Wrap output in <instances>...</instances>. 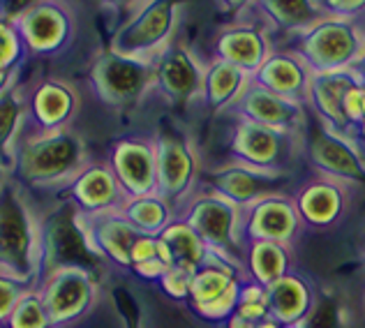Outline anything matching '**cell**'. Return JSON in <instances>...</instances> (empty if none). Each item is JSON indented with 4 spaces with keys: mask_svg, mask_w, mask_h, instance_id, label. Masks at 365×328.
<instances>
[{
    "mask_svg": "<svg viewBox=\"0 0 365 328\" xmlns=\"http://www.w3.org/2000/svg\"><path fill=\"white\" fill-rule=\"evenodd\" d=\"M91 160L88 141L79 130H24L14 150L12 178L24 188L63 192Z\"/></svg>",
    "mask_w": 365,
    "mask_h": 328,
    "instance_id": "1",
    "label": "cell"
},
{
    "mask_svg": "<svg viewBox=\"0 0 365 328\" xmlns=\"http://www.w3.org/2000/svg\"><path fill=\"white\" fill-rule=\"evenodd\" d=\"M42 264L40 210L14 178L0 190V273L37 287Z\"/></svg>",
    "mask_w": 365,
    "mask_h": 328,
    "instance_id": "2",
    "label": "cell"
},
{
    "mask_svg": "<svg viewBox=\"0 0 365 328\" xmlns=\"http://www.w3.org/2000/svg\"><path fill=\"white\" fill-rule=\"evenodd\" d=\"M277 46L299 53L312 74L354 70L365 51V19L324 14L317 24Z\"/></svg>",
    "mask_w": 365,
    "mask_h": 328,
    "instance_id": "3",
    "label": "cell"
},
{
    "mask_svg": "<svg viewBox=\"0 0 365 328\" xmlns=\"http://www.w3.org/2000/svg\"><path fill=\"white\" fill-rule=\"evenodd\" d=\"M185 0H143L116 24L109 37V49L120 56L155 61L178 37Z\"/></svg>",
    "mask_w": 365,
    "mask_h": 328,
    "instance_id": "4",
    "label": "cell"
},
{
    "mask_svg": "<svg viewBox=\"0 0 365 328\" xmlns=\"http://www.w3.org/2000/svg\"><path fill=\"white\" fill-rule=\"evenodd\" d=\"M9 19L21 35L28 61L58 58L72 49L81 26L74 0H31Z\"/></svg>",
    "mask_w": 365,
    "mask_h": 328,
    "instance_id": "5",
    "label": "cell"
},
{
    "mask_svg": "<svg viewBox=\"0 0 365 328\" xmlns=\"http://www.w3.org/2000/svg\"><path fill=\"white\" fill-rule=\"evenodd\" d=\"M303 137L305 134L280 132L262 123L232 116L227 134L229 160L289 178L296 164L303 162Z\"/></svg>",
    "mask_w": 365,
    "mask_h": 328,
    "instance_id": "6",
    "label": "cell"
},
{
    "mask_svg": "<svg viewBox=\"0 0 365 328\" xmlns=\"http://www.w3.org/2000/svg\"><path fill=\"white\" fill-rule=\"evenodd\" d=\"M86 81L107 109L130 111L146 102L153 93V63L120 56L107 46L91 58L86 67Z\"/></svg>",
    "mask_w": 365,
    "mask_h": 328,
    "instance_id": "7",
    "label": "cell"
},
{
    "mask_svg": "<svg viewBox=\"0 0 365 328\" xmlns=\"http://www.w3.org/2000/svg\"><path fill=\"white\" fill-rule=\"evenodd\" d=\"M40 236H42V264L40 280L58 268L81 266L98 271L104 266L102 259L93 255L81 227V213L70 199L58 197L44 210H40Z\"/></svg>",
    "mask_w": 365,
    "mask_h": 328,
    "instance_id": "8",
    "label": "cell"
},
{
    "mask_svg": "<svg viewBox=\"0 0 365 328\" xmlns=\"http://www.w3.org/2000/svg\"><path fill=\"white\" fill-rule=\"evenodd\" d=\"M180 220L199 234L210 252L243 266V208L215 195L206 188H199L176 213Z\"/></svg>",
    "mask_w": 365,
    "mask_h": 328,
    "instance_id": "9",
    "label": "cell"
},
{
    "mask_svg": "<svg viewBox=\"0 0 365 328\" xmlns=\"http://www.w3.org/2000/svg\"><path fill=\"white\" fill-rule=\"evenodd\" d=\"M158 158V195L178 208L201 188L204 164L195 139L174 125H165L155 134Z\"/></svg>",
    "mask_w": 365,
    "mask_h": 328,
    "instance_id": "10",
    "label": "cell"
},
{
    "mask_svg": "<svg viewBox=\"0 0 365 328\" xmlns=\"http://www.w3.org/2000/svg\"><path fill=\"white\" fill-rule=\"evenodd\" d=\"M245 280L247 275L241 264L210 252L206 264L192 275L187 307L201 322L225 326L236 312Z\"/></svg>",
    "mask_w": 365,
    "mask_h": 328,
    "instance_id": "11",
    "label": "cell"
},
{
    "mask_svg": "<svg viewBox=\"0 0 365 328\" xmlns=\"http://www.w3.org/2000/svg\"><path fill=\"white\" fill-rule=\"evenodd\" d=\"M37 289L53 328H72L98 307L102 298V277L91 268L70 266L44 275L37 282Z\"/></svg>",
    "mask_w": 365,
    "mask_h": 328,
    "instance_id": "12",
    "label": "cell"
},
{
    "mask_svg": "<svg viewBox=\"0 0 365 328\" xmlns=\"http://www.w3.org/2000/svg\"><path fill=\"white\" fill-rule=\"evenodd\" d=\"M303 162L312 173L347 183V185H365V150L347 134H338L310 113V123L303 137Z\"/></svg>",
    "mask_w": 365,
    "mask_h": 328,
    "instance_id": "13",
    "label": "cell"
},
{
    "mask_svg": "<svg viewBox=\"0 0 365 328\" xmlns=\"http://www.w3.org/2000/svg\"><path fill=\"white\" fill-rule=\"evenodd\" d=\"M206 61L178 35L153 61V93L171 107H192L201 102Z\"/></svg>",
    "mask_w": 365,
    "mask_h": 328,
    "instance_id": "14",
    "label": "cell"
},
{
    "mask_svg": "<svg viewBox=\"0 0 365 328\" xmlns=\"http://www.w3.org/2000/svg\"><path fill=\"white\" fill-rule=\"evenodd\" d=\"M26 130L53 132L74 128L81 113V93L76 83L58 74L35 76L24 83Z\"/></svg>",
    "mask_w": 365,
    "mask_h": 328,
    "instance_id": "15",
    "label": "cell"
},
{
    "mask_svg": "<svg viewBox=\"0 0 365 328\" xmlns=\"http://www.w3.org/2000/svg\"><path fill=\"white\" fill-rule=\"evenodd\" d=\"M354 185L312 173L292 192L294 206L305 229L326 231L347 217L354 199Z\"/></svg>",
    "mask_w": 365,
    "mask_h": 328,
    "instance_id": "16",
    "label": "cell"
},
{
    "mask_svg": "<svg viewBox=\"0 0 365 328\" xmlns=\"http://www.w3.org/2000/svg\"><path fill=\"white\" fill-rule=\"evenodd\" d=\"M107 162L128 199L158 192V158L153 134L137 132L113 139Z\"/></svg>",
    "mask_w": 365,
    "mask_h": 328,
    "instance_id": "17",
    "label": "cell"
},
{
    "mask_svg": "<svg viewBox=\"0 0 365 328\" xmlns=\"http://www.w3.org/2000/svg\"><path fill=\"white\" fill-rule=\"evenodd\" d=\"M287 176H277V173L259 171L255 167H247L236 160H227L217 167L204 169L201 176V188H206L215 195L225 197L238 208H250L264 197L273 195V192L284 190Z\"/></svg>",
    "mask_w": 365,
    "mask_h": 328,
    "instance_id": "18",
    "label": "cell"
},
{
    "mask_svg": "<svg viewBox=\"0 0 365 328\" xmlns=\"http://www.w3.org/2000/svg\"><path fill=\"white\" fill-rule=\"evenodd\" d=\"M275 46L273 33L255 16L229 21L213 35V58L241 67L252 76Z\"/></svg>",
    "mask_w": 365,
    "mask_h": 328,
    "instance_id": "19",
    "label": "cell"
},
{
    "mask_svg": "<svg viewBox=\"0 0 365 328\" xmlns=\"http://www.w3.org/2000/svg\"><path fill=\"white\" fill-rule=\"evenodd\" d=\"M303 229L305 227L294 206V199L284 190L273 192L243 210V240H271V243L294 247Z\"/></svg>",
    "mask_w": 365,
    "mask_h": 328,
    "instance_id": "20",
    "label": "cell"
},
{
    "mask_svg": "<svg viewBox=\"0 0 365 328\" xmlns=\"http://www.w3.org/2000/svg\"><path fill=\"white\" fill-rule=\"evenodd\" d=\"M227 116H238V118L262 123L266 128L289 134H305L307 123H310V109L305 104L266 91L255 79Z\"/></svg>",
    "mask_w": 365,
    "mask_h": 328,
    "instance_id": "21",
    "label": "cell"
},
{
    "mask_svg": "<svg viewBox=\"0 0 365 328\" xmlns=\"http://www.w3.org/2000/svg\"><path fill=\"white\" fill-rule=\"evenodd\" d=\"M81 227L93 255L104 264L130 273L132 245L141 234L134 229L120 210H107L98 215H81Z\"/></svg>",
    "mask_w": 365,
    "mask_h": 328,
    "instance_id": "22",
    "label": "cell"
},
{
    "mask_svg": "<svg viewBox=\"0 0 365 328\" xmlns=\"http://www.w3.org/2000/svg\"><path fill=\"white\" fill-rule=\"evenodd\" d=\"M58 195L70 199L72 206L81 215H98L107 213V210H118L123 201L128 199L107 160H91L79 171V176Z\"/></svg>",
    "mask_w": 365,
    "mask_h": 328,
    "instance_id": "23",
    "label": "cell"
},
{
    "mask_svg": "<svg viewBox=\"0 0 365 328\" xmlns=\"http://www.w3.org/2000/svg\"><path fill=\"white\" fill-rule=\"evenodd\" d=\"M359 81L363 79L354 70L312 74L307 109L329 130L351 137V128L347 121V95Z\"/></svg>",
    "mask_w": 365,
    "mask_h": 328,
    "instance_id": "24",
    "label": "cell"
},
{
    "mask_svg": "<svg viewBox=\"0 0 365 328\" xmlns=\"http://www.w3.org/2000/svg\"><path fill=\"white\" fill-rule=\"evenodd\" d=\"M252 79L259 86H264L266 91L282 95L287 100L301 102L307 107L310 86H312V70L299 53L287 49V46H275L273 53L255 72Z\"/></svg>",
    "mask_w": 365,
    "mask_h": 328,
    "instance_id": "25",
    "label": "cell"
},
{
    "mask_svg": "<svg viewBox=\"0 0 365 328\" xmlns=\"http://www.w3.org/2000/svg\"><path fill=\"white\" fill-rule=\"evenodd\" d=\"M273 33L275 44L303 33L324 16L319 0H255L252 14Z\"/></svg>",
    "mask_w": 365,
    "mask_h": 328,
    "instance_id": "26",
    "label": "cell"
},
{
    "mask_svg": "<svg viewBox=\"0 0 365 328\" xmlns=\"http://www.w3.org/2000/svg\"><path fill=\"white\" fill-rule=\"evenodd\" d=\"M252 83V74L241 70L232 63L210 58L206 63L204 91H201V107L213 116H227L234 109V104L241 100V95Z\"/></svg>",
    "mask_w": 365,
    "mask_h": 328,
    "instance_id": "27",
    "label": "cell"
},
{
    "mask_svg": "<svg viewBox=\"0 0 365 328\" xmlns=\"http://www.w3.org/2000/svg\"><path fill=\"white\" fill-rule=\"evenodd\" d=\"M317 292L314 282L307 275L292 271L277 282L268 287V298H271V317L287 328L301 326L310 310L314 307Z\"/></svg>",
    "mask_w": 365,
    "mask_h": 328,
    "instance_id": "28",
    "label": "cell"
},
{
    "mask_svg": "<svg viewBox=\"0 0 365 328\" xmlns=\"http://www.w3.org/2000/svg\"><path fill=\"white\" fill-rule=\"evenodd\" d=\"M294 266V247H287L271 240H245L243 268L245 275L255 282L271 287Z\"/></svg>",
    "mask_w": 365,
    "mask_h": 328,
    "instance_id": "29",
    "label": "cell"
},
{
    "mask_svg": "<svg viewBox=\"0 0 365 328\" xmlns=\"http://www.w3.org/2000/svg\"><path fill=\"white\" fill-rule=\"evenodd\" d=\"M158 238L165 245L169 268H180V271H187L192 275L206 264V259L210 255V250L199 238L197 231L178 215L171 220V225L162 229V234Z\"/></svg>",
    "mask_w": 365,
    "mask_h": 328,
    "instance_id": "30",
    "label": "cell"
},
{
    "mask_svg": "<svg viewBox=\"0 0 365 328\" xmlns=\"http://www.w3.org/2000/svg\"><path fill=\"white\" fill-rule=\"evenodd\" d=\"M26 130V93L24 81L14 83L12 88L0 93V164L12 176L14 150Z\"/></svg>",
    "mask_w": 365,
    "mask_h": 328,
    "instance_id": "31",
    "label": "cell"
},
{
    "mask_svg": "<svg viewBox=\"0 0 365 328\" xmlns=\"http://www.w3.org/2000/svg\"><path fill=\"white\" fill-rule=\"evenodd\" d=\"M118 210L143 236H160L162 229L171 225V220L176 217V208L167 199H162L158 192L125 199Z\"/></svg>",
    "mask_w": 365,
    "mask_h": 328,
    "instance_id": "32",
    "label": "cell"
},
{
    "mask_svg": "<svg viewBox=\"0 0 365 328\" xmlns=\"http://www.w3.org/2000/svg\"><path fill=\"white\" fill-rule=\"evenodd\" d=\"M296 328H349V307L333 292H319L310 314Z\"/></svg>",
    "mask_w": 365,
    "mask_h": 328,
    "instance_id": "33",
    "label": "cell"
},
{
    "mask_svg": "<svg viewBox=\"0 0 365 328\" xmlns=\"http://www.w3.org/2000/svg\"><path fill=\"white\" fill-rule=\"evenodd\" d=\"M5 328H53L40 289L37 287L26 289L24 296L16 301Z\"/></svg>",
    "mask_w": 365,
    "mask_h": 328,
    "instance_id": "34",
    "label": "cell"
},
{
    "mask_svg": "<svg viewBox=\"0 0 365 328\" xmlns=\"http://www.w3.org/2000/svg\"><path fill=\"white\" fill-rule=\"evenodd\" d=\"M236 317H241L245 322H262L266 317H271V298H268V287L255 282V280H245L241 287V296H238Z\"/></svg>",
    "mask_w": 365,
    "mask_h": 328,
    "instance_id": "35",
    "label": "cell"
},
{
    "mask_svg": "<svg viewBox=\"0 0 365 328\" xmlns=\"http://www.w3.org/2000/svg\"><path fill=\"white\" fill-rule=\"evenodd\" d=\"M28 61L21 35H19L12 19H0V70L24 67Z\"/></svg>",
    "mask_w": 365,
    "mask_h": 328,
    "instance_id": "36",
    "label": "cell"
},
{
    "mask_svg": "<svg viewBox=\"0 0 365 328\" xmlns=\"http://www.w3.org/2000/svg\"><path fill=\"white\" fill-rule=\"evenodd\" d=\"M31 287L33 285H26V282H21V280H16L12 275L0 273V328H5L16 301L24 296L26 289H31Z\"/></svg>",
    "mask_w": 365,
    "mask_h": 328,
    "instance_id": "37",
    "label": "cell"
},
{
    "mask_svg": "<svg viewBox=\"0 0 365 328\" xmlns=\"http://www.w3.org/2000/svg\"><path fill=\"white\" fill-rule=\"evenodd\" d=\"M160 289L162 294L171 301H178V303H187L190 298V285H192V273L187 271H180V268H169V271L160 277Z\"/></svg>",
    "mask_w": 365,
    "mask_h": 328,
    "instance_id": "38",
    "label": "cell"
},
{
    "mask_svg": "<svg viewBox=\"0 0 365 328\" xmlns=\"http://www.w3.org/2000/svg\"><path fill=\"white\" fill-rule=\"evenodd\" d=\"M113 301H116L123 328H146V317H143L137 298H132L125 289H116L113 292Z\"/></svg>",
    "mask_w": 365,
    "mask_h": 328,
    "instance_id": "39",
    "label": "cell"
},
{
    "mask_svg": "<svg viewBox=\"0 0 365 328\" xmlns=\"http://www.w3.org/2000/svg\"><path fill=\"white\" fill-rule=\"evenodd\" d=\"M324 14L365 19V0H319Z\"/></svg>",
    "mask_w": 365,
    "mask_h": 328,
    "instance_id": "40",
    "label": "cell"
},
{
    "mask_svg": "<svg viewBox=\"0 0 365 328\" xmlns=\"http://www.w3.org/2000/svg\"><path fill=\"white\" fill-rule=\"evenodd\" d=\"M83 3L93 5L95 9H100L104 14H113V16L125 19L130 12H134L143 0H83Z\"/></svg>",
    "mask_w": 365,
    "mask_h": 328,
    "instance_id": "41",
    "label": "cell"
},
{
    "mask_svg": "<svg viewBox=\"0 0 365 328\" xmlns=\"http://www.w3.org/2000/svg\"><path fill=\"white\" fill-rule=\"evenodd\" d=\"M213 3L222 14L232 16V21L250 16L252 14V7H255V0H213Z\"/></svg>",
    "mask_w": 365,
    "mask_h": 328,
    "instance_id": "42",
    "label": "cell"
},
{
    "mask_svg": "<svg viewBox=\"0 0 365 328\" xmlns=\"http://www.w3.org/2000/svg\"><path fill=\"white\" fill-rule=\"evenodd\" d=\"M21 70L24 67H9V70H0V93L12 88L14 83L21 81Z\"/></svg>",
    "mask_w": 365,
    "mask_h": 328,
    "instance_id": "43",
    "label": "cell"
},
{
    "mask_svg": "<svg viewBox=\"0 0 365 328\" xmlns=\"http://www.w3.org/2000/svg\"><path fill=\"white\" fill-rule=\"evenodd\" d=\"M257 324H252V322H245V319H241V317H232L227 324H225V328H255Z\"/></svg>",
    "mask_w": 365,
    "mask_h": 328,
    "instance_id": "44",
    "label": "cell"
},
{
    "mask_svg": "<svg viewBox=\"0 0 365 328\" xmlns=\"http://www.w3.org/2000/svg\"><path fill=\"white\" fill-rule=\"evenodd\" d=\"M255 328H287V326H282L277 319H273V317H266V319L257 322V326H255Z\"/></svg>",
    "mask_w": 365,
    "mask_h": 328,
    "instance_id": "45",
    "label": "cell"
},
{
    "mask_svg": "<svg viewBox=\"0 0 365 328\" xmlns=\"http://www.w3.org/2000/svg\"><path fill=\"white\" fill-rule=\"evenodd\" d=\"M354 72H356L361 79L365 81V51H363V56H361V61L356 63V67H354Z\"/></svg>",
    "mask_w": 365,
    "mask_h": 328,
    "instance_id": "46",
    "label": "cell"
},
{
    "mask_svg": "<svg viewBox=\"0 0 365 328\" xmlns=\"http://www.w3.org/2000/svg\"><path fill=\"white\" fill-rule=\"evenodd\" d=\"M9 178H12V176H9V171L3 167V164H0V190H3V188L7 185V180H9Z\"/></svg>",
    "mask_w": 365,
    "mask_h": 328,
    "instance_id": "47",
    "label": "cell"
},
{
    "mask_svg": "<svg viewBox=\"0 0 365 328\" xmlns=\"http://www.w3.org/2000/svg\"><path fill=\"white\" fill-rule=\"evenodd\" d=\"M361 259H363V266H365V238H363V243H361Z\"/></svg>",
    "mask_w": 365,
    "mask_h": 328,
    "instance_id": "48",
    "label": "cell"
},
{
    "mask_svg": "<svg viewBox=\"0 0 365 328\" xmlns=\"http://www.w3.org/2000/svg\"><path fill=\"white\" fill-rule=\"evenodd\" d=\"M363 305H365V301H363Z\"/></svg>",
    "mask_w": 365,
    "mask_h": 328,
    "instance_id": "49",
    "label": "cell"
},
{
    "mask_svg": "<svg viewBox=\"0 0 365 328\" xmlns=\"http://www.w3.org/2000/svg\"><path fill=\"white\" fill-rule=\"evenodd\" d=\"M363 150H365V148H363Z\"/></svg>",
    "mask_w": 365,
    "mask_h": 328,
    "instance_id": "50",
    "label": "cell"
}]
</instances>
